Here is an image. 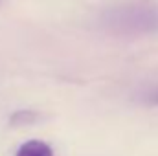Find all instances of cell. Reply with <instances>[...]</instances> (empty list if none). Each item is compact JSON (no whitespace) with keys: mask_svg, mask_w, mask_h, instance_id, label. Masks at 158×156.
Masks as SVG:
<instances>
[{"mask_svg":"<svg viewBox=\"0 0 158 156\" xmlns=\"http://www.w3.org/2000/svg\"><path fill=\"white\" fill-rule=\"evenodd\" d=\"M142 99L149 105H158V84L153 88H147L143 94H142Z\"/></svg>","mask_w":158,"mask_h":156,"instance_id":"obj_4","label":"cell"},{"mask_svg":"<svg viewBox=\"0 0 158 156\" xmlns=\"http://www.w3.org/2000/svg\"><path fill=\"white\" fill-rule=\"evenodd\" d=\"M35 114L31 112V110H20V112H15L13 116H11V123L13 125H28V123H31L33 119H35Z\"/></svg>","mask_w":158,"mask_h":156,"instance_id":"obj_3","label":"cell"},{"mask_svg":"<svg viewBox=\"0 0 158 156\" xmlns=\"http://www.w3.org/2000/svg\"><path fill=\"white\" fill-rule=\"evenodd\" d=\"M15 156H53V151L42 140H28L20 145Z\"/></svg>","mask_w":158,"mask_h":156,"instance_id":"obj_2","label":"cell"},{"mask_svg":"<svg viewBox=\"0 0 158 156\" xmlns=\"http://www.w3.org/2000/svg\"><path fill=\"white\" fill-rule=\"evenodd\" d=\"M99 26L118 37H143L158 33V2L127 0L107 7L99 17Z\"/></svg>","mask_w":158,"mask_h":156,"instance_id":"obj_1","label":"cell"}]
</instances>
